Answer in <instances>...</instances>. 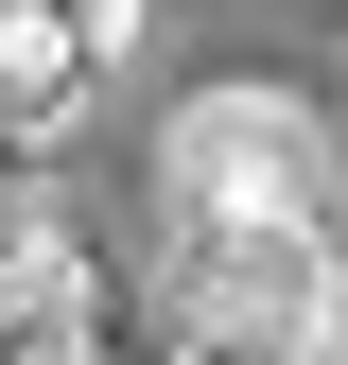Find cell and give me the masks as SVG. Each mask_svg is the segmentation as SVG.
<instances>
[{
  "instance_id": "1",
  "label": "cell",
  "mask_w": 348,
  "mask_h": 365,
  "mask_svg": "<svg viewBox=\"0 0 348 365\" xmlns=\"http://www.w3.org/2000/svg\"><path fill=\"white\" fill-rule=\"evenodd\" d=\"M348 157L279 70H209L157 122V261H244V244H331Z\"/></svg>"
},
{
  "instance_id": "2",
  "label": "cell",
  "mask_w": 348,
  "mask_h": 365,
  "mask_svg": "<svg viewBox=\"0 0 348 365\" xmlns=\"http://www.w3.org/2000/svg\"><path fill=\"white\" fill-rule=\"evenodd\" d=\"M331 244H348V226H331ZM331 244H244V261H157V365H331V348H314Z\"/></svg>"
},
{
  "instance_id": "3",
  "label": "cell",
  "mask_w": 348,
  "mask_h": 365,
  "mask_svg": "<svg viewBox=\"0 0 348 365\" xmlns=\"http://www.w3.org/2000/svg\"><path fill=\"white\" fill-rule=\"evenodd\" d=\"M122 53H140V0H0V157H53Z\"/></svg>"
},
{
  "instance_id": "4",
  "label": "cell",
  "mask_w": 348,
  "mask_h": 365,
  "mask_svg": "<svg viewBox=\"0 0 348 365\" xmlns=\"http://www.w3.org/2000/svg\"><path fill=\"white\" fill-rule=\"evenodd\" d=\"M35 226H53V192H35V157H0V261H18Z\"/></svg>"
},
{
  "instance_id": "5",
  "label": "cell",
  "mask_w": 348,
  "mask_h": 365,
  "mask_svg": "<svg viewBox=\"0 0 348 365\" xmlns=\"http://www.w3.org/2000/svg\"><path fill=\"white\" fill-rule=\"evenodd\" d=\"M35 365H157V348H122V331H87V348H35Z\"/></svg>"
}]
</instances>
